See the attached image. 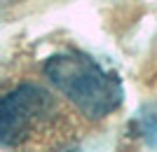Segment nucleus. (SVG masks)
<instances>
[{
  "label": "nucleus",
  "mask_w": 157,
  "mask_h": 152,
  "mask_svg": "<svg viewBox=\"0 0 157 152\" xmlns=\"http://www.w3.org/2000/svg\"><path fill=\"white\" fill-rule=\"evenodd\" d=\"M47 80L89 119H101L117 110L122 103V82L87 54L61 52L45 61Z\"/></svg>",
  "instance_id": "1"
},
{
  "label": "nucleus",
  "mask_w": 157,
  "mask_h": 152,
  "mask_svg": "<svg viewBox=\"0 0 157 152\" xmlns=\"http://www.w3.org/2000/svg\"><path fill=\"white\" fill-rule=\"evenodd\" d=\"M56 110L52 94L35 84H21L2 98L0 117H2V143L19 145Z\"/></svg>",
  "instance_id": "2"
},
{
  "label": "nucleus",
  "mask_w": 157,
  "mask_h": 152,
  "mask_svg": "<svg viewBox=\"0 0 157 152\" xmlns=\"http://www.w3.org/2000/svg\"><path fill=\"white\" fill-rule=\"evenodd\" d=\"M68 152H80V150H75V147H73V150H68Z\"/></svg>",
  "instance_id": "3"
}]
</instances>
